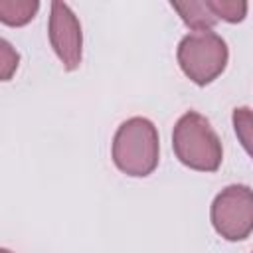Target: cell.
<instances>
[{
	"instance_id": "11",
	"label": "cell",
	"mask_w": 253,
	"mask_h": 253,
	"mask_svg": "<svg viewBox=\"0 0 253 253\" xmlns=\"http://www.w3.org/2000/svg\"><path fill=\"white\" fill-rule=\"evenodd\" d=\"M0 253H12V251H10V249H6V247H2V249H0Z\"/></svg>"
},
{
	"instance_id": "3",
	"label": "cell",
	"mask_w": 253,
	"mask_h": 253,
	"mask_svg": "<svg viewBox=\"0 0 253 253\" xmlns=\"http://www.w3.org/2000/svg\"><path fill=\"white\" fill-rule=\"evenodd\" d=\"M176 59L182 73L196 85L204 87L225 71L229 49L225 40L211 30L190 32L180 40Z\"/></svg>"
},
{
	"instance_id": "5",
	"label": "cell",
	"mask_w": 253,
	"mask_h": 253,
	"mask_svg": "<svg viewBox=\"0 0 253 253\" xmlns=\"http://www.w3.org/2000/svg\"><path fill=\"white\" fill-rule=\"evenodd\" d=\"M49 43L65 71H75L83 57V32L79 18L65 2H51L47 20Z\"/></svg>"
},
{
	"instance_id": "2",
	"label": "cell",
	"mask_w": 253,
	"mask_h": 253,
	"mask_svg": "<svg viewBox=\"0 0 253 253\" xmlns=\"http://www.w3.org/2000/svg\"><path fill=\"white\" fill-rule=\"evenodd\" d=\"M176 158L190 170L215 172L223 160V148L210 121L198 111L184 113L172 130Z\"/></svg>"
},
{
	"instance_id": "7",
	"label": "cell",
	"mask_w": 253,
	"mask_h": 253,
	"mask_svg": "<svg viewBox=\"0 0 253 253\" xmlns=\"http://www.w3.org/2000/svg\"><path fill=\"white\" fill-rule=\"evenodd\" d=\"M38 10V0H0V22L12 28H20L32 22Z\"/></svg>"
},
{
	"instance_id": "9",
	"label": "cell",
	"mask_w": 253,
	"mask_h": 253,
	"mask_svg": "<svg viewBox=\"0 0 253 253\" xmlns=\"http://www.w3.org/2000/svg\"><path fill=\"white\" fill-rule=\"evenodd\" d=\"M210 10L215 14L217 20L237 24L247 14V2L243 0H206Z\"/></svg>"
},
{
	"instance_id": "6",
	"label": "cell",
	"mask_w": 253,
	"mask_h": 253,
	"mask_svg": "<svg viewBox=\"0 0 253 253\" xmlns=\"http://www.w3.org/2000/svg\"><path fill=\"white\" fill-rule=\"evenodd\" d=\"M170 6L178 12V16L182 18V22L192 28V32H202V30H211L217 24L215 14L210 10L206 0H186V2H178L172 0Z\"/></svg>"
},
{
	"instance_id": "1",
	"label": "cell",
	"mask_w": 253,
	"mask_h": 253,
	"mask_svg": "<svg viewBox=\"0 0 253 253\" xmlns=\"http://www.w3.org/2000/svg\"><path fill=\"white\" fill-rule=\"evenodd\" d=\"M111 156L123 174L130 178L150 176L160 158V140L154 123L146 117H130L121 123L113 136Z\"/></svg>"
},
{
	"instance_id": "8",
	"label": "cell",
	"mask_w": 253,
	"mask_h": 253,
	"mask_svg": "<svg viewBox=\"0 0 253 253\" xmlns=\"http://www.w3.org/2000/svg\"><path fill=\"white\" fill-rule=\"evenodd\" d=\"M231 123L237 140L253 160V111L249 107H235L231 113Z\"/></svg>"
},
{
	"instance_id": "4",
	"label": "cell",
	"mask_w": 253,
	"mask_h": 253,
	"mask_svg": "<svg viewBox=\"0 0 253 253\" xmlns=\"http://www.w3.org/2000/svg\"><path fill=\"white\" fill-rule=\"evenodd\" d=\"M210 219L225 241H243L253 233V190L245 184L225 186L211 202Z\"/></svg>"
},
{
	"instance_id": "10",
	"label": "cell",
	"mask_w": 253,
	"mask_h": 253,
	"mask_svg": "<svg viewBox=\"0 0 253 253\" xmlns=\"http://www.w3.org/2000/svg\"><path fill=\"white\" fill-rule=\"evenodd\" d=\"M18 63H20V55L18 51L10 45L8 40H0V77L2 81H10L12 75L16 73L18 69Z\"/></svg>"
}]
</instances>
